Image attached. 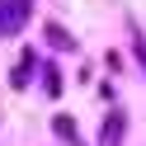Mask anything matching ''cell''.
Instances as JSON below:
<instances>
[{
	"label": "cell",
	"instance_id": "277c9868",
	"mask_svg": "<svg viewBox=\"0 0 146 146\" xmlns=\"http://www.w3.org/2000/svg\"><path fill=\"white\" fill-rule=\"evenodd\" d=\"M57 132H61V137H71V141H76V123H71V118H57Z\"/></svg>",
	"mask_w": 146,
	"mask_h": 146
},
{
	"label": "cell",
	"instance_id": "6da1fadb",
	"mask_svg": "<svg viewBox=\"0 0 146 146\" xmlns=\"http://www.w3.org/2000/svg\"><path fill=\"white\" fill-rule=\"evenodd\" d=\"M24 14H29V0H5V5H0V29L14 33L24 24Z\"/></svg>",
	"mask_w": 146,
	"mask_h": 146
},
{
	"label": "cell",
	"instance_id": "5b68a950",
	"mask_svg": "<svg viewBox=\"0 0 146 146\" xmlns=\"http://www.w3.org/2000/svg\"><path fill=\"white\" fill-rule=\"evenodd\" d=\"M137 57H141V61H146V42H137Z\"/></svg>",
	"mask_w": 146,
	"mask_h": 146
},
{
	"label": "cell",
	"instance_id": "7a4b0ae2",
	"mask_svg": "<svg viewBox=\"0 0 146 146\" xmlns=\"http://www.w3.org/2000/svg\"><path fill=\"white\" fill-rule=\"evenodd\" d=\"M47 38H52V47H61V52H66V47H76V38H71L61 24H47Z\"/></svg>",
	"mask_w": 146,
	"mask_h": 146
},
{
	"label": "cell",
	"instance_id": "3957f363",
	"mask_svg": "<svg viewBox=\"0 0 146 146\" xmlns=\"http://www.w3.org/2000/svg\"><path fill=\"white\" fill-rule=\"evenodd\" d=\"M123 113H113V118H108V127H104V146H118V137H123Z\"/></svg>",
	"mask_w": 146,
	"mask_h": 146
}]
</instances>
